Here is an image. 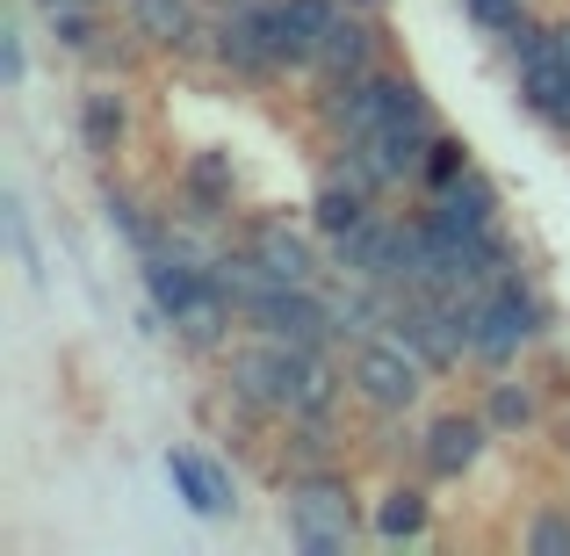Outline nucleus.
Listing matches in <instances>:
<instances>
[{"label": "nucleus", "instance_id": "obj_1", "mask_svg": "<svg viewBox=\"0 0 570 556\" xmlns=\"http://www.w3.org/2000/svg\"><path fill=\"white\" fill-rule=\"evenodd\" d=\"M217 390L238 419L289 427V419H311V412H340L347 375L333 369V348H296V340L253 333V340H238V348H224Z\"/></svg>", "mask_w": 570, "mask_h": 556}, {"label": "nucleus", "instance_id": "obj_2", "mask_svg": "<svg viewBox=\"0 0 570 556\" xmlns=\"http://www.w3.org/2000/svg\"><path fill=\"white\" fill-rule=\"evenodd\" d=\"M557 333V304L542 296V282L528 275V267H513V275L484 282V290L462 296V340H470V362L476 369H520V354L542 348V340Z\"/></svg>", "mask_w": 570, "mask_h": 556}, {"label": "nucleus", "instance_id": "obj_3", "mask_svg": "<svg viewBox=\"0 0 570 556\" xmlns=\"http://www.w3.org/2000/svg\"><path fill=\"white\" fill-rule=\"evenodd\" d=\"M282 535L304 556H340L362 535V499L340 470H304L282 485Z\"/></svg>", "mask_w": 570, "mask_h": 556}, {"label": "nucleus", "instance_id": "obj_4", "mask_svg": "<svg viewBox=\"0 0 570 556\" xmlns=\"http://www.w3.org/2000/svg\"><path fill=\"white\" fill-rule=\"evenodd\" d=\"M426 375L433 369L419 362L397 333H368V340H354V354H347V390H354V404L376 412V419H412L419 404H426Z\"/></svg>", "mask_w": 570, "mask_h": 556}, {"label": "nucleus", "instance_id": "obj_5", "mask_svg": "<svg viewBox=\"0 0 570 556\" xmlns=\"http://www.w3.org/2000/svg\"><path fill=\"white\" fill-rule=\"evenodd\" d=\"M167 217L181 224V232H217V224L238 217V159L224 153V145H203V153L181 159Z\"/></svg>", "mask_w": 570, "mask_h": 556}, {"label": "nucleus", "instance_id": "obj_6", "mask_svg": "<svg viewBox=\"0 0 570 556\" xmlns=\"http://www.w3.org/2000/svg\"><path fill=\"white\" fill-rule=\"evenodd\" d=\"M491 441H499V427H491L484 412H433L426 427H419V470H426L433 485H462V477L491 456Z\"/></svg>", "mask_w": 570, "mask_h": 556}, {"label": "nucleus", "instance_id": "obj_7", "mask_svg": "<svg viewBox=\"0 0 570 556\" xmlns=\"http://www.w3.org/2000/svg\"><path fill=\"white\" fill-rule=\"evenodd\" d=\"M333 246V275L347 282H376V290H397V261H404V217H376L368 209L354 232L325 238Z\"/></svg>", "mask_w": 570, "mask_h": 556}, {"label": "nucleus", "instance_id": "obj_8", "mask_svg": "<svg viewBox=\"0 0 570 556\" xmlns=\"http://www.w3.org/2000/svg\"><path fill=\"white\" fill-rule=\"evenodd\" d=\"M318 224H289V217H253L246 224V246L261 253V267L267 275H282V282H325V267H333V246H318Z\"/></svg>", "mask_w": 570, "mask_h": 556}, {"label": "nucleus", "instance_id": "obj_9", "mask_svg": "<svg viewBox=\"0 0 570 556\" xmlns=\"http://www.w3.org/2000/svg\"><path fill=\"white\" fill-rule=\"evenodd\" d=\"M124 22L145 51L167 58H209V14L195 0H124Z\"/></svg>", "mask_w": 570, "mask_h": 556}, {"label": "nucleus", "instance_id": "obj_10", "mask_svg": "<svg viewBox=\"0 0 570 556\" xmlns=\"http://www.w3.org/2000/svg\"><path fill=\"white\" fill-rule=\"evenodd\" d=\"M376 66H383V22L347 0V14H340V22L318 37L311 72H318V87H325V80H354V72H376Z\"/></svg>", "mask_w": 570, "mask_h": 556}, {"label": "nucleus", "instance_id": "obj_11", "mask_svg": "<svg viewBox=\"0 0 570 556\" xmlns=\"http://www.w3.org/2000/svg\"><path fill=\"white\" fill-rule=\"evenodd\" d=\"M426 209L433 224H441V232H491V224H505V195H499V182H491L484 167H470L462 174V182H448V188H426Z\"/></svg>", "mask_w": 570, "mask_h": 556}, {"label": "nucleus", "instance_id": "obj_12", "mask_svg": "<svg viewBox=\"0 0 570 556\" xmlns=\"http://www.w3.org/2000/svg\"><path fill=\"white\" fill-rule=\"evenodd\" d=\"M167 477H174V491L188 499V514H203V520H232L238 514L232 470H224L217 456H203V448H167Z\"/></svg>", "mask_w": 570, "mask_h": 556}, {"label": "nucleus", "instance_id": "obj_13", "mask_svg": "<svg viewBox=\"0 0 570 556\" xmlns=\"http://www.w3.org/2000/svg\"><path fill=\"white\" fill-rule=\"evenodd\" d=\"M101 217H109V232L124 238L138 261H153V253L174 246V217H167V209H153L138 188H124V182H101Z\"/></svg>", "mask_w": 570, "mask_h": 556}, {"label": "nucleus", "instance_id": "obj_14", "mask_svg": "<svg viewBox=\"0 0 570 556\" xmlns=\"http://www.w3.org/2000/svg\"><path fill=\"white\" fill-rule=\"evenodd\" d=\"M209 58H217L232 80H253V87H267V80H282V66L267 58V43H261V29L246 22V8H224L217 22H209Z\"/></svg>", "mask_w": 570, "mask_h": 556}, {"label": "nucleus", "instance_id": "obj_15", "mask_svg": "<svg viewBox=\"0 0 570 556\" xmlns=\"http://www.w3.org/2000/svg\"><path fill=\"white\" fill-rule=\"evenodd\" d=\"M232 8H246V22L261 29L267 58H275L282 72H311V58H318V37H311V29L296 22L289 0H232Z\"/></svg>", "mask_w": 570, "mask_h": 556}, {"label": "nucleus", "instance_id": "obj_16", "mask_svg": "<svg viewBox=\"0 0 570 556\" xmlns=\"http://www.w3.org/2000/svg\"><path fill=\"white\" fill-rule=\"evenodd\" d=\"M72 124H80V145H87L95 159L124 153V138H130V95H124V87H109V80L80 87V109H72Z\"/></svg>", "mask_w": 570, "mask_h": 556}, {"label": "nucleus", "instance_id": "obj_17", "mask_svg": "<svg viewBox=\"0 0 570 556\" xmlns=\"http://www.w3.org/2000/svg\"><path fill=\"white\" fill-rule=\"evenodd\" d=\"M476 412L499 427V441H520V433L542 427V383H528V375L499 369V375L484 383V404H476Z\"/></svg>", "mask_w": 570, "mask_h": 556}, {"label": "nucleus", "instance_id": "obj_18", "mask_svg": "<svg viewBox=\"0 0 570 556\" xmlns=\"http://www.w3.org/2000/svg\"><path fill=\"white\" fill-rule=\"evenodd\" d=\"M368 209H376V188H362V182H354L347 167H340V159H333V167H325V182L311 188V224H318L325 238L354 232V224H362Z\"/></svg>", "mask_w": 570, "mask_h": 556}, {"label": "nucleus", "instance_id": "obj_19", "mask_svg": "<svg viewBox=\"0 0 570 556\" xmlns=\"http://www.w3.org/2000/svg\"><path fill=\"white\" fill-rule=\"evenodd\" d=\"M51 43L66 58H109V22H101V0H66V8L43 14Z\"/></svg>", "mask_w": 570, "mask_h": 556}, {"label": "nucleus", "instance_id": "obj_20", "mask_svg": "<svg viewBox=\"0 0 570 556\" xmlns=\"http://www.w3.org/2000/svg\"><path fill=\"white\" fill-rule=\"evenodd\" d=\"M368 528H376L383 543H419V535L433 528L426 485H383V499H376V514H368Z\"/></svg>", "mask_w": 570, "mask_h": 556}, {"label": "nucleus", "instance_id": "obj_21", "mask_svg": "<svg viewBox=\"0 0 570 556\" xmlns=\"http://www.w3.org/2000/svg\"><path fill=\"white\" fill-rule=\"evenodd\" d=\"M476 159H470V145L455 138V130H433V145H426V167H419V188H448V182H462Z\"/></svg>", "mask_w": 570, "mask_h": 556}, {"label": "nucleus", "instance_id": "obj_22", "mask_svg": "<svg viewBox=\"0 0 570 556\" xmlns=\"http://www.w3.org/2000/svg\"><path fill=\"white\" fill-rule=\"evenodd\" d=\"M0 224H8V246H14V261H22V275L29 282H43V253H37V238H29V209H22V195H0Z\"/></svg>", "mask_w": 570, "mask_h": 556}, {"label": "nucleus", "instance_id": "obj_23", "mask_svg": "<svg viewBox=\"0 0 570 556\" xmlns=\"http://www.w3.org/2000/svg\"><path fill=\"white\" fill-rule=\"evenodd\" d=\"M520 549H534V556H570V514H563V506H542V514L520 528Z\"/></svg>", "mask_w": 570, "mask_h": 556}, {"label": "nucleus", "instance_id": "obj_24", "mask_svg": "<svg viewBox=\"0 0 570 556\" xmlns=\"http://www.w3.org/2000/svg\"><path fill=\"white\" fill-rule=\"evenodd\" d=\"M462 14H470V22L484 29V37H505V29H513L520 14H528V0H462Z\"/></svg>", "mask_w": 570, "mask_h": 556}, {"label": "nucleus", "instance_id": "obj_25", "mask_svg": "<svg viewBox=\"0 0 570 556\" xmlns=\"http://www.w3.org/2000/svg\"><path fill=\"white\" fill-rule=\"evenodd\" d=\"M0 72H8V87L29 80V37H22V14H8V29H0Z\"/></svg>", "mask_w": 570, "mask_h": 556}, {"label": "nucleus", "instance_id": "obj_26", "mask_svg": "<svg viewBox=\"0 0 570 556\" xmlns=\"http://www.w3.org/2000/svg\"><path fill=\"white\" fill-rule=\"evenodd\" d=\"M557 51H563V66H570V14L557 22Z\"/></svg>", "mask_w": 570, "mask_h": 556}, {"label": "nucleus", "instance_id": "obj_27", "mask_svg": "<svg viewBox=\"0 0 570 556\" xmlns=\"http://www.w3.org/2000/svg\"><path fill=\"white\" fill-rule=\"evenodd\" d=\"M354 8H368V14H383V0H354Z\"/></svg>", "mask_w": 570, "mask_h": 556}, {"label": "nucleus", "instance_id": "obj_28", "mask_svg": "<svg viewBox=\"0 0 570 556\" xmlns=\"http://www.w3.org/2000/svg\"><path fill=\"white\" fill-rule=\"evenodd\" d=\"M51 8H66V0H37V14H51Z\"/></svg>", "mask_w": 570, "mask_h": 556}]
</instances>
